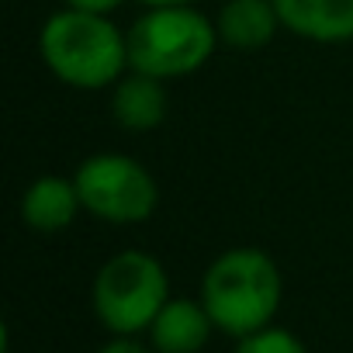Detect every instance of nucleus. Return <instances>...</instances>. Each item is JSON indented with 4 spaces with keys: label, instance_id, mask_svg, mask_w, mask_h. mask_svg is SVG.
Wrapping results in <instances>:
<instances>
[{
    "label": "nucleus",
    "instance_id": "1",
    "mask_svg": "<svg viewBox=\"0 0 353 353\" xmlns=\"http://www.w3.org/2000/svg\"><path fill=\"white\" fill-rule=\"evenodd\" d=\"M281 294L284 281L277 263L253 246H239L215 256L201 281V301L215 329L236 339L270 325L281 308Z\"/></svg>",
    "mask_w": 353,
    "mask_h": 353
},
{
    "label": "nucleus",
    "instance_id": "2",
    "mask_svg": "<svg viewBox=\"0 0 353 353\" xmlns=\"http://www.w3.org/2000/svg\"><path fill=\"white\" fill-rule=\"evenodd\" d=\"M46 66L70 87L101 90L128 66V39L104 18L87 11H59L46 21L39 39Z\"/></svg>",
    "mask_w": 353,
    "mask_h": 353
},
{
    "label": "nucleus",
    "instance_id": "3",
    "mask_svg": "<svg viewBox=\"0 0 353 353\" xmlns=\"http://www.w3.org/2000/svg\"><path fill=\"white\" fill-rule=\"evenodd\" d=\"M128 70L170 80L201 70L219 42V28L191 4L149 8L128 28Z\"/></svg>",
    "mask_w": 353,
    "mask_h": 353
},
{
    "label": "nucleus",
    "instance_id": "4",
    "mask_svg": "<svg viewBox=\"0 0 353 353\" xmlns=\"http://www.w3.org/2000/svg\"><path fill=\"white\" fill-rule=\"evenodd\" d=\"M170 301V277L149 253L125 250L94 277V312L111 336L149 332L159 308Z\"/></svg>",
    "mask_w": 353,
    "mask_h": 353
},
{
    "label": "nucleus",
    "instance_id": "5",
    "mask_svg": "<svg viewBox=\"0 0 353 353\" xmlns=\"http://www.w3.org/2000/svg\"><path fill=\"white\" fill-rule=\"evenodd\" d=\"M73 184L80 191L83 208L114 225L145 222L159 201L152 173L139 159L121 156V152H97L83 159Z\"/></svg>",
    "mask_w": 353,
    "mask_h": 353
},
{
    "label": "nucleus",
    "instance_id": "6",
    "mask_svg": "<svg viewBox=\"0 0 353 353\" xmlns=\"http://www.w3.org/2000/svg\"><path fill=\"white\" fill-rule=\"evenodd\" d=\"M215 332V322L205 301L170 298L149 325V339L156 353H201Z\"/></svg>",
    "mask_w": 353,
    "mask_h": 353
},
{
    "label": "nucleus",
    "instance_id": "7",
    "mask_svg": "<svg viewBox=\"0 0 353 353\" xmlns=\"http://www.w3.org/2000/svg\"><path fill=\"white\" fill-rule=\"evenodd\" d=\"M281 25L312 42L353 39V0H274Z\"/></svg>",
    "mask_w": 353,
    "mask_h": 353
},
{
    "label": "nucleus",
    "instance_id": "8",
    "mask_svg": "<svg viewBox=\"0 0 353 353\" xmlns=\"http://www.w3.org/2000/svg\"><path fill=\"white\" fill-rule=\"evenodd\" d=\"M83 208L80 191L66 176H39L21 198V219L35 232H63Z\"/></svg>",
    "mask_w": 353,
    "mask_h": 353
},
{
    "label": "nucleus",
    "instance_id": "9",
    "mask_svg": "<svg viewBox=\"0 0 353 353\" xmlns=\"http://www.w3.org/2000/svg\"><path fill=\"white\" fill-rule=\"evenodd\" d=\"M111 114L128 132H149V128H156L166 118V90H163L159 77H149V73L132 70V77H125L114 87Z\"/></svg>",
    "mask_w": 353,
    "mask_h": 353
},
{
    "label": "nucleus",
    "instance_id": "10",
    "mask_svg": "<svg viewBox=\"0 0 353 353\" xmlns=\"http://www.w3.org/2000/svg\"><path fill=\"white\" fill-rule=\"evenodd\" d=\"M277 25H281V14L274 0H229L215 21L219 39L243 52L263 49L274 39Z\"/></svg>",
    "mask_w": 353,
    "mask_h": 353
},
{
    "label": "nucleus",
    "instance_id": "11",
    "mask_svg": "<svg viewBox=\"0 0 353 353\" xmlns=\"http://www.w3.org/2000/svg\"><path fill=\"white\" fill-rule=\"evenodd\" d=\"M236 353H308V346L284 325H263L250 336H239Z\"/></svg>",
    "mask_w": 353,
    "mask_h": 353
},
{
    "label": "nucleus",
    "instance_id": "12",
    "mask_svg": "<svg viewBox=\"0 0 353 353\" xmlns=\"http://www.w3.org/2000/svg\"><path fill=\"white\" fill-rule=\"evenodd\" d=\"M97 353H156V350H149V346L135 343V336H114V339H111V343H104Z\"/></svg>",
    "mask_w": 353,
    "mask_h": 353
},
{
    "label": "nucleus",
    "instance_id": "13",
    "mask_svg": "<svg viewBox=\"0 0 353 353\" xmlns=\"http://www.w3.org/2000/svg\"><path fill=\"white\" fill-rule=\"evenodd\" d=\"M121 4V0H66V8L73 11H87V14H108Z\"/></svg>",
    "mask_w": 353,
    "mask_h": 353
},
{
    "label": "nucleus",
    "instance_id": "14",
    "mask_svg": "<svg viewBox=\"0 0 353 353\" xmlns=\"http://www.w3.org/2000/svg\"><path fill=\"white\" fill-rule=\"evenodd\" d=\"M145 8H176V4H194V0H142Z\"/></svg>",
    "mask_w": 353,
    "mask_h": 353
}]
</instances>
